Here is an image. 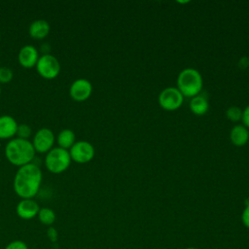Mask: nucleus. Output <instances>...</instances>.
Returning <instances> with one entry per match:
<instances>
[{
  "label": "nucleus",
  "mask_w": 249,
  "mask_h": 249,
  "mask_svg": "<svg viewBox=\"0 0 249 249\" xmlns=\"http://www.w3.org/2000/svg\"><path fill=\"white\" fill-rule=\"evenodd\" d=\"M241 222L247 229H249V203L245 206V208L242 211Z\"/></svg>",
  "instance_id": "22"
},
{
  "label": "nucleus",
  "mask_w": 249,
  "mask_h": 249,
  "mask_svg": "<svg viewBox=\"0 0 249 249\" xmlns=\"http://www.w3.org/2000/svg\"><path fill=\"white\" fill-rule=\"evenodd\" d=\"M47 236L49 237V239L53 242H55L57 240V237H58V233H57V231L53 228V227H50L48 230H47Z\"/></svg>",
  "instance_id": "23"
},
{
  "label": "nucleus",
  "mask_w": 249,
  "mask_h": 249,
  "mask_svg": "<svg viewBox=\"0 0 249 249\" xmlns=\"http://www.w3.org/2000/svg\"><path fill=\"white\" fill-rule=\"evenodd\" d=\"M35 66L37 72L46 79H53L60 72V63L58 59L49 53L41 54Z\"/></svg>",
  "instance_id": "5"
},
{
  "label": "nucleus",
  "mask_w": 249,
  "mask_h": 249,
  "mask_svg": "<svg viewBox=\"0 0 249 249\" xmlns=\"http://www.w3.org/2000/svg\"><path fill=\"white\" fill-rule=\"evenodd\" d=\"M203 80L198 70L195 68L183 69L177 77V89L186 97H194L200 93Z\"/></svg>",
  "instance_id": "3"
},
{
  "label": "nucleus",
  "mask_w": 249,
  "mask_h": 249,
  "mask_svg": "<svg viewBox=\"0 0 249 249\" xmlns=\"http://www.w3.org/2000/svg\"><path fill=\"white\" fill-rule=\"evenodd\" d=\"M69 150L58 147L52 148L45 157L46 167L52 173H61L66 170L71 163Z\"/></svg>",
  "instance_id": "4"
},
{
  "label": "nucleus",
  "mask_w": 249,
  "mask_h": 249,
  "mask_svg": "<svg viewBox=\"0 0 249 249\" xmlns=\"http://www.w3.org/2000/svg\"><path fill=\"white\" fill-rule=\"evenodd\" d=\"M42 171L35 163L19 166L14 177V190L21 198H33L42 183Z\"/></svg>",
  "instance_id": "1"
},
{
  "label": "nucleus",
  "mask_w": 249,
  "mask_h": 249,
  "mask_svg": "<svg viewBox=\"0 0 249 249\" xmlns=\"http://www.w3.org/2000/svg\"><path fill=\"white\" fill-rule=\"evenodd\" d=\"M39 221L46 226H52L55 221V213L53 209L49 207H42L38 212Z\"/></svg>",
  "instance_id": "17"
},
{
  "label": "nucleus",
  "mask_w": 249,
  "mask_h": 249,
  "mask_svg": "<svg viewBox=\"0 0 249 249\" xmlns=\"http://www.w3.org/2000/svg\"><path fill=\"white\" fill-rule=\"evenodd\" d=\"M53 143L54 133L48 127H42L38 129L35 132L32 140L35 151L39 153H48L52 148H53Z\"/></svg>",
  "instance_id": "8"
},
{
  "label": "nucleus",
  "mask_w": 249,
  "mask_h": 249,
  "mask_svg": "<svg viewBox=\"0 0 249 249\" xmlns=\"http://www.w3.org/2000/svg\"><path fill=\"white\" fill-rule=\"evenodd\" d=\"M184 96L175 87L165 88L159 94V104L166 111H174L183 104Z\"/></svg>",
  "instance_id": "6"
},
{
  "label": "nucleus",
  "mask_w": 249,
  "mask_h": 249,
  "mask_svg": "<svg viewBox=\"0 0 249 249\" xmlns=\"http://www.w3.org/2000/svg\"><path fill=\"white\" fill-rule=\"evenodd\" d=\"M0 93H1V87H0Z\"/></svg>",
  "instance_id": "26"
},
{
  "label": "nucleus",
  "mask_w": 249,
  "mask_h": 249,
  "mask_svg": "<svg viewBox=\"0 0 249 249\" xmlns=\"http://www.w3.org/2000/svg\"><path fill=\"white\" fill-rule=\"evenodd\" d=\"M241 121H242V124L247 128H249V105H247L245 109L242 110Z\"/></svg>",
  "instance_id": "24"
},
{
  "label": "nucleus",
  "mask_w": 249,
  "mask_h": 249,
  "mask_svg": "<svg viewBox=\"0 0 249 249\" xmlns=\"http://www.w3.org/2000/svg\"><path fill=\"white\" fill-rule=\"evenodd\" d=\"M91 92L92 85L89 80L85 78H79L75 80L69 88L70 96L76 101H84L88 99Z\"/></svg>",
  "instance_id": "9"
},
{
  "label": "nucleus",
  "mask_w": 249,
  "mask_h": 249,
  "mask_svg": "<svg viewBox=\"0 0 249 249\" xmlns=\"http://www.w3.org/2000/svg\"><path fill=\"white\" fill-rule=\"evenodd\" d=\"M186 249H196V248H195V247H188V248H186Z\"/></svg>",
  "instance_id": "25"
},
{
  "label": "nucleus",
  "mask_w": 249,
  "mask_h": 249,
  "mask_svg": "<svg viewBox=\"0 0 249 249\" xmlns=\"http://www.w3.org/2000/svg\"><path fill=\"white\" fill-rule=\"evenodd\" d=\"M51 26L46 19H35L33 20L28 28L30 36L34 39H44L50 32Z\"/></svg>",
  "instance_id": "14"
},
{
  "label": "nucleus",
  "mask_w": 249,
  "mask_h": 249,
  "mask_svg": "<svg viewBox=\"0 0 249 249\" xmlns=\"http://www.w3.org/2000/svg\"><path fill=\"white\" fill-rule=\"evenodd\" d=\"M18 58L20 65L29 68L36 65L39 58V52L33 45H25L20 48Z\"/></svg>",
  "instance_id": "11"
},
{
  "label": "nucleus",
  "mask_w": 249,
  "mask_h": 249,
  "mask_svg": "<svg viewBox=\"0 0 249 249\" xmlns=\"http://www.w3.org/2000/svg\"><path fill=\"white\" fill-rule=\"evenodd\" d=\"M14 73L13 70L7 66L0 67V82L1 83H8L13 79Z\"/></svg>",
  "instance_id": "20"
},
{
  "label": "nucleus",
  "mask_w": 249,
  "mask_h": 249,
  "mask_svg": "<svg viewBox=\"0 0 249 249\" xmlns=\"http://www.w3.org/2000/svg\"><path fill=\"white\" fill-rule=\"evenodd\" d=\"M18 123L16 119L10 115L0 116V138H11L17 134Z\"/></svg>",
  "instance_id": "12"
},
{
  "label": "nucleus",
  "mask_w": 249,
  "mask_h": 249,
  "mask_svg": "<svg viewBox=\"0 0 249 249\" xmlns=\"http://www.w3.org/2000/svg\"><path fill=\"white\" fill-rule=\"evenodd\" d=\"M33 144L28 139L19 137L12 138L5 146V156L14 165L22 166L31 162L35 156Z\"/></svg>",
  "instance_id": "2"
},
{
  "label": "nucleus",
  "mask_w": 249,
  "mask_h": 249,
  "mask_svg": "<svg viewBox=\"0 0 249 249\" xmlns=\"http://www.w3.org/2000/svg\"><path fill=\"white\" fill-rule=\"evenodd\" d=\"M226 116L232 122L240 121L242 118V110L237 106H231L226 111Z\"/></svg>",
  "instance_id": "18"
},
{
  "label": "nucleus",
  "mask_w": 249,
  "mask_h": 249,
  "mask_svg": "<svg viewBox=\"0 0 249 249\" xmlns=\"http://www.w3.org/2000/svg\"><path fill=\"white\" fill-rule=\"evenodd\" d=\"M230 139L234 146H244L249 140L248 128L243 124H235L230 131Z\"/></svg>",
  "instance_id": "13"
},
{
  "label": "nucleus",
  "mask_w": 249,
  "mask_h": 249,
  "mask_svg": "<svg viewBox=\"0 0 249 249\" xmlns=\"http://www.w3.org/2000/svg\"><path fill=\"white\" fill-rule=\"evenodd\" d=\"M4 249H28V246L22 240H14L8 243Z\"/></svg>",
  "instance_id": "21"
},
{
  "label": "nucleus",
  "mask_w": 249,
  "mask_h": 249,
  "mask_svg": "<svg viewBox=\"0 0 249 249\" xmlns=\"http://www.w3.org/2000/svg\"><path fill=\"white\" fill-rule=\"evenodd\" d=\"M56 140L60 148L69 150L76 142V135L72 129L64 128L58 132Z\"/></svg>",
  "instance_id": "16"
},
{
  "label": "nucleus",
  "mask_w": 249,
  "mask_h": 249,
  "mask_svg": "<svg viewBox=\"0 0 249 249\" xmlns=\"http://www.w3.org/2000/svg\"><path fill=\"white\" fill-rule=\"evenodd\" d=\"M31 132H32V128L27 124H18V129H17L18 137L28 139V137L31 135Z\"/></svg>",
  "instance_id": "19"
},
{
  "label": "nucleus",
  "mask_w": 249,
  "mask_h": 249,
  "mask_svg": "<svg viewBox=\"0 0 249 249\" xmlns=\"http://www.w3.org/2000/svg\"><path fill=\"white\" fill-rule=\"evenodd\" d=\"M208 108H209V104L205 95L199 93L191 98L190 109L195 115L196 116L204 115L208 111Z\"/></svg>",
  "instance_id": "15"
},
{
  "label": "nucleus",
  "mask_w": 249,
  "mask_h": 249,
  "mask_svg": "<svg viewBox=\"0 0 249 249\" xmlns=\"http://www.w3.org/2000/svg\"><path fill=\"white\" fill-rule=\"evenodd\" d=\"M94 147L91 143L86 140H78L69 149L71 160L78 163H86L91 160L94 157Z\"/></svg>",
  "instance_id": "7"
},
{
  "label": "nucleus",
  "mask_w": 249,
  "mask_h": 249,
  "mask_svg": "<svg viewBox=\"0 0 249 249\" xmlns=\"http://www.w3.org/2000/svg\"><path fill=\"white\" fill-rule=\"evenodd\" d=\"M39 210L40 206L33 198H21L16 207L18 216L24 220H30L36 217Z\"/></svg>",
  "instance_id": "10"
}]
</instances>
